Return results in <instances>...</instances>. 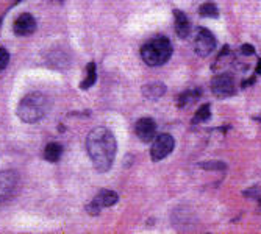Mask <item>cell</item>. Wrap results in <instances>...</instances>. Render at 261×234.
Here are the masks:
<instances>
[{"mask_svg": "<svg viewBox=\"0 0 261 234\" xmlns=\"http://www.w3.org/2000/svg\"><path fill=\"white\" fill-rule=\"evenodd\" d=\"M86 152L97 172H108L113 166L117 152V142L114 134L105 127H97L91 130L86 136Z\"/></svg>", "mask_w": 261, "mask_h": 234, "instance_id": "1", "label": "cell"}, {"mask_svg": "<svg viewBox=\"0 0 261 234\" xmlns=\"http://www.w3.org/2000/svg\"><path fill=\"white\" fill-rule=\"evenodd\" d=\"M17 117L25 124L41 121L47 112V97L41 92H32L23 97L17 105Z\"/></svg>", "mask_w": 261, "mask_h": 234, "instance_id": "2", "label": "cell"}, {"mask_svg": "<svg viewBox=\"0 0 261 234\" xmlns=\"http://www.w3.org/2000/svg\"><path fill=\"white\" fill-rule=\"evenodd\" d=\"M172 55V44L166 36H156L141 47V58L147 66H163Z\"/></svg>", "mask_w": 261, "mask_h": 234, "instance_id": "3", "label": "cell"}, {"mask_svg": "<svg viewBox=\"0 0 261 234\" xmlns=\"http://www.w3.org/2000/svg\"><path fill=\"white\" fill-rule=\"evenodd\" d=\"M175 147V140L169 133H161L156 134L153 139V144L150 149V156L153 162H158L161 159H164L166 156H169L172 153Z\"/></svg>", "mask_w": 261, "mask_h": 234, "instance_id": "4", "label": "cell"}, {"mask_svg": "<svg viewBox=\"0 0 261 234\" xmlns=\"http://www.w3.org/2000/svg\"><path fill=\"white\" fill-rule=\"evenodd\" d=\"M211 92L215 94L219 99H227L234 96L236 92V84H234V78L230 74H219L215 78L211 80Z\"/></svg>", "mask_w": 261, "mask_h": 234, "instance_id": "5", "label": "cell"}, {"mask_svg": "<svg viewBox=\"0 0 261 234\" xmlns=\"http://www.w3.org/2000/svg\"><path fill=\"white\" fill-rule=\"evenodd\" d=\"M117 200H119V195H117L114 191L102 189L96 197L92 198V201L86 206V211L91 216H97V214H100V211L103 208H110V206L116 204Z\"/></svg>", "mask_w": 261, "mask_h": 234, "instance_id": "6", "label": "cell"}, {"mask_svg": "<svg viewBox=\"0 0 261 234\" xmlns=\"http://www.w3.org/2000/svg\"><path fill=\"white\" fill-rule=\"evenodd\" d=\"M216 49V38L206 28H199L197 36L194 39V50L199 56H208Z\"/></svg>", "mask_w": 261, "mask_h": 234, "instance_id": "7", "label": "cell"}, {"mask_svg": "<svg viewBox=\"0 0 261 234\" xmlns=\"http://www.w3.org/2000/svg\"><path fill=\"white\" fill-rule=\"evenodd\" d=\"M135 133L141 142H146V144L152 142L156 136L155 121L150 119V117H142V119H139L135 125Z\"/></svg>", "mask_w": 261, "mask_h": 234, "instance_id": "8", "label": "cell"}, {"mask_svg": "<svg viewBox=\"0 0 261 234\" xmlns=\"http://www.w3.org/2000/svg\"><path fill=\"white\" fill-rule=\"evenodd\" d=\"M17 173L14 170H4L0 172V201L7 200L13 195L16 186H17Z\"/></svg>", "mask_w": 261, "mask_h": 234, "instance_id": "9", "label": "cell"}, {"mask_svg": "<svg viewBox=\"0 0 261 234\" xmlns=\"http://www.w3.org/2000/svg\"><path fill=\"white\" fill-rule=\"evenodd\" d=\"M36 30V20L32 14L29 13H23L20 14L16 20H14V25H13V32L16 36H29L32 33H35Z\"/></svg>", "mask_w": 261, "mask_h": 234, "instance_id": "10", "label": "cell"}, {"mask_svg": "<svg viewBox=\"0 0 261 234\" xmlns=\"http://www.w3.org/2000/svg\"><path fill=\"white\" fill-rule=\"evenodd\" d=\"M174 19H175V33L178 38L185 39L191 33V23H189V19L186 17L185 13H181L180 10L174 11Z\"/></svg>", "mask_w": 261, "mask_h": 234, "instance_id": "11", "label": "cell"}, {"mask_svg": "<svg viewBox=\"0 0 261 234\" xmlns=\"http://www.w3.org/2000/svg\"><path fill=\"white\" fill-rule=\"evenodd\" d=\"M166 94V86L160 81H155V83H149V84H144L142 86V96L149 100H156L160 99L161 96Z\"/></svg>", "mask_w": 261, "mask_h": 234, "instance_id": "12", "label": "cell"}, {"mask_svg": "<svg viewBox=\"0 0 261 234\" xmlns=\"http://www.w3.org/2000/svg\"><path fill=\"white\" fill-rule=\"evenodd\" d=\"M97 81V66L94 61H91L88 66H86V77L85 80L80 83V87L85 91V89H89L91 86H94Z\"/></svg>", "mask_w": 261, "mask_h": 234, "instance_id": "13", "label": "cell"}, {"mask_svg": "<svg viewBox=\"0 0 261 234\" xmlns=\"http://www.w3.org/2000/svg\"><path fill=\"white\" fill-rule=\"evenodd\" d=\"M199 97H200L199 89H189V91L183 92L178 97V108H189L199 100Z\"/></svg>", "mask_w": 261, "mask_h": 234, "instance_id": "14", "label": "cell"}, {"mask_svg": "<svg viewBox=\"0 0 261 234\" xmlns=\"http://www.w3.org/2000/svg\"><path fill=\"white\" fill-rule=\"evenodd\" d=\"M61 155H63V147L60 144H57V142L49 144L44 150V158H45V161H49V162H58Z\"/></svg>", "mask_w": 261, "mask_h": 234, "instance_id": "15", "label": "cell"}, {"mask_svg": "<svg viewBox=\"0 0 261 234\" xmlns=\"http://www.w3.org/2000/svg\"><path fill=\"white\" fill-rule=\"evenodd\" d=\"M211 119V105L205 103L199 108V111L196 112L193 124H200V122H208Z\"/></svg>", "mask_w": 261, "mask_h": 234, "instance_id": "16", "label": "cell"}, {"mask_svg": "<svg viewBox=\"0 0 261 234\" xmlns=\"http://www.w3.org/2000/svg\"><path fill=\"white\" fill-rule=\"evenodd\" d=\"M199 13H200V16H203V17H213V19H216V17L219 16L218 7H216L215 4H211V2H206V4L200 5Z\"/></svg>", "mask_w": 261, "mask_h": 234, "instance_id": "17", "label": "cell"}, {"mask_svg": "<svg viewBox=\"0 0 261 234\" xmlns=\"http://www.w3.org/2000/svg\"><path fill=\"white\" fill-rule=\"evenodd\" d=\"M10 63V53L7 49H4V47H0V70H4Z\"/></svg>", "mask_w": 261, "mask_h": 234, "instance_id": "18", "label": "cell"}, {"mask_svg": "<svg viewBox=\"0 0 261 234\" xmlns=\"http://www.w3.org/2000/svg\"><path fill=\"white\" fill-rule=\"evenodd\" d=\"M202 167L203 169H221V170H224L225 169V164H222V162H205V164H202Z\"/></svg>", "mask_w": 261, "mask_h": 234, "instance_id": "19", "label": "cell"}, {"mask_svg": "<svg viewBox=\"0 0 261 234\" xmlns=\"http://www.w3.org/2000/svg\"><path fill=\"white\" fill-rule=\"evenodd\" d=\"M241 53L246 55V56H250V55L255 53V47L252 44H243L241 45Z\"/></svg>", "mask_w": 261, "mask_h": 234, "instance_id": "20", "label": "cell"}, {"mask_svg": "<svg viewBox=\"0 0 261 234\" xmlns=\"http://www.w3.org/2000/svg\"><path fill=\"white\" fill-rule=\"evenodd\" d=\"M255 74H256V75H261V60H258V63H256V67H255Z\"/></svg>", "mask_w": 261, "mask_h": 234, "instance_id": "21", "label": "cell"}, {"mask_svg": "<svg viewBox=\"0 0 261 234\" xmlns=\"http://www.w3.org/2000/svg\"><path fill=\"white\" fill-rule=\"evenodd\" d=\"M252 83H255V78H250V80H246V81L243 83V87H247V84H252Z\"/></svg>", "mask_w": 261, "mask_h": 234, "instance_id": "22", "label": "cell"}]
</instances>
